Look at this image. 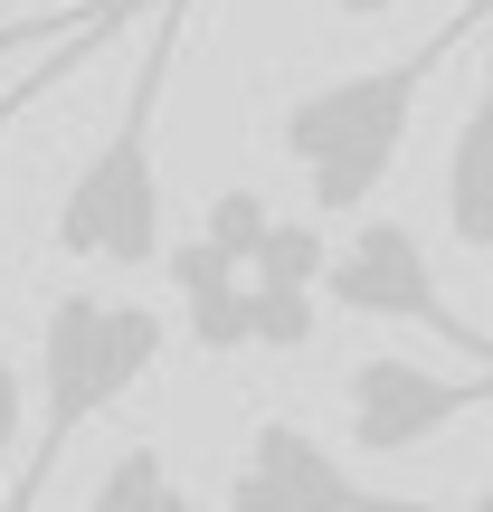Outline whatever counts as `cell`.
<instances>
[{
	"label": "cell",
	"mask_w": 493,
	"mask_h": 512,
	"mask_svg": "<svg viewBox=\"0 0 493 512\" xmlns=\"http://www.w3.org/2000/svg\"><path fill=\"white\" fill-rule=\"evenodd\" d=\"M456 48H475V10H456L437 38H418L408 57L323 76V86H304L285 114H275V152L304 171V200L323 209V219H361V209L380 200V181L399 171V152H408V124H418L427 76H437Z\"/></svg>",
	"instance_id": "1"
},
{
	"label": "cell",
	"mask_w": 493,
	"mask_h": 512,
	"mask_svg": "<svg viewBox=\"0 0 493 512\" xmlns=\"http://www.w3.org/2000/svg\"><path fill=\"white\" fill-rule=\"evenodd\" d=\"M181 19L190 0H152V48L133 57V86L114 105L105 143L86 152V171L57 200V256L76 266H152L171 247V200H162V152H152V124H162V86L171 57H181Z\"/></svg>",
	"instance_id": "2"
},
{
	"label": "cell",
	"mask_w": 493,
	"mask_h": 512,
	"mask_svg": "<svg viewBox=\"0 0 493 512\" xmlns=\"http://www.w3.org/2000/svg\"><path fill=\"white\" fill-rule=\"evenodd\" d=\"M171 351V323L133 294H95V285H67L38 323V446H29V475L10 484V503L48 494L57 456L76 446V427H95L124 389H143Z\"/></svg>",
	"instance_id": "3"
},
{
	"label": "cell",
	"mask_w": 493,
	"mask_h": 512,
	"mask_svg": "<svg viewBox=\"0 0 493 512\" xmlns=\"http://www.w3.org/2000/svg\"><path fill=\"white\" fill-rule=\"evenodd\" d=\"M323 294L342 313H361V323H418V332H437V342H456L465 361H493V332L437 285L427 238L408 219H370V209H361L351 238L332 247V266H323Z\"/></svg>",
	"instance_id": "4"
},
{
	"label": "cell",
	"mask_w": 493,
	"mask_h": 512,
	"mask_svg": "<svg viewBox=\"0 0 493 512\" xmlns=\"http://www.w3.org/2000/svg\"><path fill=\"white\" fill-rule=\"evenodd\" d=\"M475 408H493V361L475 380L427 370V361H408V351H370V361L342 370V437H351V456H370V465L427 456V446L456 418H475Z\"/></svg>",
	"instance_id": "5"
},
{
	"label": "cell",
	"mask_w": 493,
	"mask_h": 512,
	"mask_svg": "<svg viewBox=\"0 0 493 512\" xmlns=\"http://www.w3.org/2000/svg\"><path fill=\"white\" fill-rule=\"evenodd\" d=\"M171 256V285H181V304H190V342L209 351V361H238V351H256V275L228 256L219 238H181V247H162Z\"/></svg>",
	"instance_id": "6"
},
{
	"label": "cell",
	"mask_w": 493,
	"mask_h": 512,
	"mask_svg": "<svg viewBox=\"0 0 493 512\" xmlns=\"http://www.w3.org/2000/svg\"><path fill=\"white\" fill-rule=\"evenodd\" d=\"M228 494L238 503H342V494H361V465H342L313 427H294V418H266L247 437V456H238V475H228Z\"/></svg>",
	"instance_id": "7"
},
{
	"label": "cell",
	"mask_w": 493,
	"mask_h": 512,
	"mask_svg": "<svg viewBox=\"0 0 493 512\" xmlns=\"http://www.w3.org/2000/svg\"><path fill=\"white\" fill-rule=\"evenodd\" d=\"M475 105H465L456 143H446V228L456 247L493 256V0H475Z\"/></svg>",
	"instance_id": "8"
},
{
	"label": "cell",
	"mask_w": 493,
	"mask_h": 512,
	"mask_svg": "<svg viewBox=\"0 0 493 512\" xmlns=\"http://www.w3.org/2000/svg\"><path fill=\"white\" fill-rule=\"evenodd\" d=\"M152 0H67V10H0V67L10 57H38V48H57V38H76V29H124V19H143Z\"/></svg>",
	"instance_id": "9"
},
{
	"label": "cell",
	"mask_w": 493,
	"mask_h": 512,
	"mask_svg": "<svg viewBox=\"0 0 493 512\" xmlns=\"http://www.w3.org/2000/svg\"><path fill=\"white\" fill-rule=\"evenodd\" d=\"M323 266H332V247L313 219H266V238L247 256V275H266V285H323Z\"/></svg>",
	"instance_id": "10"
},
{
	"label": "cell",
	"mask_w": 493,
	"mask_h": 512,
	"mask_svg": "<svg viewBox=\"0 0 493 512\" xmlns=\"http://www.w3.org/2000/svg\"><path fill=\"white\" fill-rule=\"evenodd\" d=\"M86 494L105 503V512H114V503H181V475H171V456H162V446H152V437H133L124 456H114L105 475L86 484Z\"/></svg>",
	"instance_id": "11"
},
{
	"label": "cell",
	"mask_w": 493,
	"mask_h": 512,
	"mask_svg": "<svg viewBox=\"0 0 493 512\" xmlns=\"http://www.w3.org/2000/svg\"><path fill=\"white\" fill-rule=\"evenodd\" d=\"M313 332H323L313 285H266V275H256V351H304Z\"/></svg>",
	"instance_id": "12"
},
{
	"label": "cell",
	"mask_w": 493,
	"mask_h": 512,
	"mask_svg": "<svg viewBox=\"0 0 493 512\" xmlns=\"http://www.w3.org/2000/svg\"><path fill=\"white\" fill-rule=\"evenodd\" d=\"M105 38H114V29H76V38H57V48H38V57H29V76H19V86H0V133H10L19 114H29L38 95L57 86V76H76V67H86V57L105 48Z\"/></svg>",
	"instance_id": "13"
},
{
	"label": "cell",
	"mask_w": 493,
	"mask_h": 512,
	"mask_svg": "<svg viewBox=\"0 0 493 512\" xmlns=\"http://www.w3.org/2000/svg\"><path fill=\"white\" fill-rule=\"evenodd\" d=\"M266 219H275V209L256 200V190H219V200L200 209V228H209V238H219L228 256H238V266L256 256V238H266Z\"/></svg>",
	"instance_id": "14"
},
{
	"label": "cell",
	"mask_w": 493,
	"mask_h": 512,
	"mask_svg": "<svg viewBox=\"0 0 493 512\" xmlns=\"http://www.w3.org/2000/svg\"><path fill=\"white\" fill-rule=\"evenodd\" d=\"M19 418H29V380H19V361H0V503H10V456H19Z\"/></svg>",
	"instance_id": "15"
},
{
	"label": "cell",
	"mask_w": 493,
	"mask_h": 512,
	"mask_svg": "<svg viewBox=\"0 0 493 512\" xmlns=\"http://www.w3.org/2000/svg\"><path fill=\"white\" fill-rule=\"evenodd\" d=\"M342 19H380V10H399V0H332Z\"/></svg>",
	"instance_id": "16"
}]
</instances>
